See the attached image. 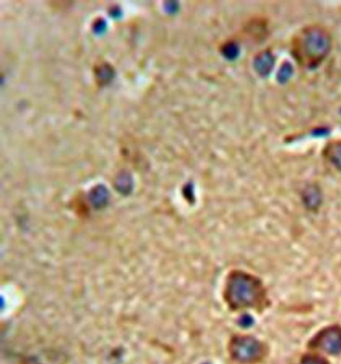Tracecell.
Listing matches in <instances>:
<instances>
[{
    "mask_svg": "<svg viewBox=\"0 0 341 364\" xmlns=\"http://www.w3.org/2000/svg\"><path fill=\"white\" fill-rule=\"evenodd\" d=\"M301 364H328V362L320 355L310 354L303 358Z\"/></svg>",
    "mask_w": 341,
    "mask_h": 364,
    "instance_id": "6",
    "label": "cell"
},
{
    "mask_svg": "<svg viewBox=\"0 0 341 364\" xmlns=\"http://www.w3.org/2000/svg\"><path fill=\"white\" fill-rule=\"evenodd\" d=\"M251 318H248L247 316H246L245 318H242V325H248V324H251Z\"/></svg>",
    "mask_w": 341,
    "mask_h": 364,
    "instance_id": "7",
    "label": "cell"
},
{
    "mask_svg": "<svg viewBox=\"0 0 341 364\" xmlns=\"http://www.w3.org/2000/svg\"><path fill=\"white\" fill-rule=\"evenodd\" d=\"M225 295L232 308L250 307L257 306L263 300V289L256 277L236 272L227 280Z\"/></svg>",
    "mask_w": 341,
    "mask_h": 364,
    "instance_id": "2",
    "label": "cell"
},
{
    "mask_svg": "<svg viewBox=\"0 0 341 364\" xmlns=\"http://www.w3.org/2000/svg\"><path fill=\"white\" fill-rule=\"evenodd\" d=\"M331 48L328 31L318 24L301 28L292 41L291 52L296 62L305 68L318 66L327 57Z\"/></svg>",
    "mask_w": 341,
    "mask_h": 364,
    "instance_id": "1",
    "label": "cell"
},
{
    "mask_svg": "<svg viewBox=\"0 0 341 364\" xmlns=\"http://www.w3.org/2000/svg\"><path fill=\"white\" fill-rule=\"evenodd\" d=\"M313 346L330 354L341 352V328L331 326L321 330L313 340Z\"/></svg>",
    "mask_w": 341,
    "mask_h": 364,
    "instance_id": "4",
    "label": "cell"
},
{
    "mask_svg": "<svg viewBox=\"0 0 341 364\" xmlns=\"http://www.w3.org/2000/svg\"><path fill=\"white\" fill-rule=\"evenodd\" d=\"M90 198L95 207H103L107 200V190L101 186L95 187L91 192Z\"/></svg>",
    "mask_w": 341,
    "mask_h": 364,
    "instance_id": "5",
    "label": "cell"
},
{
    "mask_svg": "<svg viewBox=\"0 0 341 364\" xmlns=\"http://www.w3.org/2000/svg\"><path fill=\"white\" fill-rule=\"evenodd\" d=\"M229 350L234 358L244 363L258 360L263 353L261 343L248 336L234 337L230 343Z\"/></svg>",
    "mask_w": 341,
    "mask_h": 364,
    "instance_id": "3",
    "label": "cell"
}]
</instances>
